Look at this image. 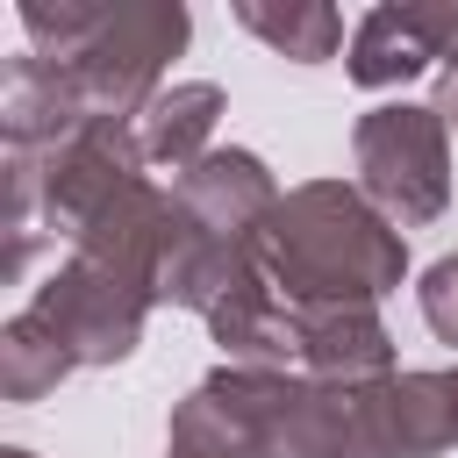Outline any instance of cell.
Returning a JSON list of instances; mask_svg holds the SVG:
<instances>
[{"label": "cell", "instance_id": "6da1fadb", "mask_svg": "<svg viewBox=\"0 0 458 458\" xmlns=\"http://www.w3.org/2000/svg\"><path fill=\"white\" fill-rule=\"evenodd\" d=\"M265 258L293 301L365 308L401 279V236L344 186H301L293 200H279L265 215Z\"/></svg>", "mask_w": 458, "mask_h": 458}, {"label": "cell", "instance_id": "8992f818", "mask_svg": "<svg viewBox=\"0 0 458 458\" xmlns=\"http://www.w3.org/2000/svg\"><path fill=\"white\" fill-rule=\"evenodd\" d=\"M136 143L122 136V122L86 114L57 150H50V215L57 222H100L129 186H136Z\"/></svg>", "mask_w": 458, "mask_h": 458}, {"label": "cell", "instance_id": "4fadbf2b", "mask_svg": "<svg viewBox=\"0 0 458 458\" xmlns=\"http://www.w3.org/2000/svg\"><path fill=\"white\" fill-rule=\"evenodd\" d=\"M243 14V29H258L272 50H286V57H301V64H315V57H329L336 50V36H344V14L336 7H258V0H243L236 7Z\"/></svg>", "mask_w": 458, "mask_h": 458}, {"label": "cell", "instance_id": "8fae6325", "mask_svg": "<svg viewBox=\"0 0 458 458\" xmlns=\"http://www.w3.org/2000/svg\"><path fill=\"white\" fill-rule=\"evenodd\" d=\"M215 114H222V93H215V86H172V93L150 107V122H143V150L165 157V165H186V157L208 143ZM193 165H200V157H193Z\"/></svg>", "mask_w": 458, "mask_h": 458}, {"label": "cell", "instance_id": "277c9868", "mask_svg": "<svg viewBox=\"0 0 458 458\" xmlns=\"http://www.w3.org/2000/svg\"><path fill=\"white\" fill-rule=\"evenodd\" d=\"M215 394L243 415L258 458H344V451H358V401L286 386V379H265V372L215 379Z\"/></svg>", "mask_w": 458, "mask_h": 458}, {"label": "cell", "instance_id": "9c48e42d", "mask_svg": "<svg viewBox=\"0 0 458 458\" xmlns=\"http://www.w3.org/2000/svg\"><path fill=\"white\" fill-rule=\"evenodd\" d=\"M301 351L329 379H365V372L394 365V351H386V336H379V322L365 308H322V315H308L301 322Z\"/></svg>", "mask_w": 458, "mask_h": 458}, {"label": "cell", "instance_id": "7a4b0ae2", "mask_svg": "<svg viewBox=\"0 0 458 458\" xmlns=\"http://www.w3.org/2000/svg\"><path fill=\"white\" fill-rule=\"evenodd\" d=\"M186 43V7H100L93 36L64 57L86 114L114 122L122 107H136L157 79V64Z\"/></svg>", "mask_w": 458, "mask_h": 458}, {"label": "cell", "instance_id": "e0dca14e", "mask_svg": "<svg viewBox=\"0 0 458 458\" xmlns=\"http://www.w3.org/2000/svg\"><path fill=\"white\" fill-rule=\"evenodd\" d=\"M437 114H444V122H458V72L444 79V93H437Z\"/></svg>", "mask_w": 458, "mask_h": 458}, {"label": "cell", "instance_id": "5b68a950", "mask_svg": "<svg viewBox=\"0 0 458 458\" xmlns=\"http://www.w3.org/2000/svg\"><path fill=\"white\" fill-rule=\"evenodd\" d=\"M36 322L72 351V358H122L136 344V322H143V286L79 258L72 272H57L36 301Z\"/></svg>", "mask_w": 458, "mask_h": 458}, {"label": "cell", "instance_id": "52a82bcc", "mask_svg": "<svg viewBox=\"0 0 458 458\" xmlns=\"http://www.w3.org/2000/svg\"><path fill=\"white\" fill-rule=\"evenodd\" d=\"M458 437V386L408 372L358 401V451L365 458H429Z\"/></svg>", "mask_w": 458, "mask_h": 458}, {"label": "cell", "instance_id": "5bb4252c", "mask_svg": "<svg viewBox=\"0 0 458 458\" xmlns=\"http://www.w3.org/2000/svg\"><path fill=\"white\" fill-rule=\"evenodd\" d=\"M64 365H72V351H64L36 315L7 329V394H21V401H29V394H43Z\"/></svg>", "mask_w": 458, "mask_h": 458}, {"label": "cell", "instance_id": "9a60e30c", "mask_svg": "<svg viewBox=\"0 0 458 458\" xmlns=\"http://www.w3.org/2000/svg\"><path fill=\"white\" fill-rule=\"evenodd\" d=\"M422 315H429V329H437L444 344H458V258L429 265V279H422Z\"/></svg>", "mask_w": 458, "mask_h": 458}, {"label": "cell", "instance_id": "2e32d148", "mask_svg": "<svg viewBox=\"0 0 458 458\" xmlns=\"http://www.w3.org/2000/svg\"><path fill=\"white\" fill-rule=\"evenodd\" d=\"M408 21H415V36H422L429 57L458 64V7H408Z\"/></svg>", "mask_w": 458, "mask_h": 458}, {"label": "cell", "instance_id": "3957f363", "mask_svg": "<svg viewBox=\"0 0 458 458\" xmlns=\"http://www.w3.org/2000/svg\"><path fill=\"white\" fill-rule=\"evenodd\" d=\"M358 172L365 193L386 200L401 222H429L451 193L444 165V114L437 107H379L358 122Z\"/></svg>", "mask_w": 458, "mask_h": 458}, {"label": "cell", "instance_id": "7c38bea8", "mask_svg": "<svg viewBox=\"0 0 458 458\" xmlns=\"http://www.w3.org/2000/svg\"><path fill=\"white\" fill-rule=\"evenodd\" d=\"M172 458H258V444H250L243 415L208 386V394H193V401L179 408V422H172Z\"/></svg>", "mask_w": 458, "mask_h": 458}, {"label": "cell", "instance_id": "ba28073f", "mask_svg": "<svg viewBox=\"0 0 458 458\" xmlns=\"http://www.w3.org/2000/svg\"><path fill=\"white\" fill-rule=\"evenodd\" d=\"M179 200H186V215H193V229H208V236H222V243H236L258 215H272L279 200H272V179H265V165L258 157H243V150H215V157H200L193 172H186V186H179Z\"/></svg>", "mask_w": 458, "mask_h": 458}, {"label": "cell", "instance_id": "30bf717a", "mask_svg": "<svg viewBox=\"0 0 458 458\" xmlns=\"http://www.w3.org/2000/svg\"><path fill=\"white\" fill-rule=\"evenodd\" d=\"M422 64H429V50H422L408 7H372L358 21V36H351V79L358 86H394V79H408Z\"/></svg>", "mask_w": 458, "mask_h": 458}]
</instances>
